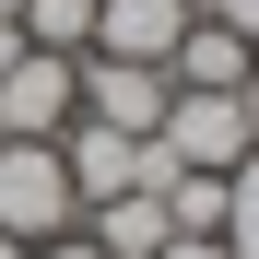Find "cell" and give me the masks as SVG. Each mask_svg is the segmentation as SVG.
Listing matches in <instances>:
<instances>
[{"label": "cell", "instance_id": "obj_1", "mask_svg": "<svg viewBox=\"0 0 259 259\" xmlns=\"http://www.w3.org/2000/svg\"><path fill=\"white\" fill-rule=\"evenodd\" d=\"M71 212H82V200H71V165H59V142H0V236L48 247Z\"/></svg>", "mask_w": 259, "mask_h": 259}, {"label": "cell", "instance_id": "obj_2", "mask_svg": "<svg viewBox=\"0 0 259 259\" xmlns=\"http://www.w3.org/2000/svg\"><path fill=\"white\" fill-rule=\"evenodd\" d=\"M71 118H82V59L24 48L12 71H0V142H59Z\"/></svg>", "mask_w": 259, "mask_h": 259}, {"label": "cell", "instance_id": "obj_3", "mask_svg": "<svg viewBox=\"0 0 259 259\" xmlns=\"http://www.w3.org/2000/svg\"><path fill=\"white\" fill-rule=\"evenodd\" d=\"M165 106H177V82H165L153 59H95L82 48V118H106V130H165Z\"/></svg>", "mask_w": 259, "mask_h": 259}, {"label": "cell", "instance_id": "obj_4", "mask_svg": "<svg viewBox=\"0 0 259 259\" xmlns=\"http://www.w3.org/2000/svg\"><path fill=\"white\" fill-rule=\"evenodd\" d=\"M200 0H95V59H177V35H189Z\"/></svg>", "mask_w": 259, "mask_h": 259}, {"label": "cell", "instance_id": "obj_5", "mask_svg": "<svg viewBox=\"0 0 259 259\" xmlns=\"http://www.w3.org/2000/svg\"><path fill=\"white\" fill-rule=\"evenodd\" d=\"M153 142L177 153V165H212V177H224V165L247 153V106H236V95H177Z\"/></svg>", "mask_w": 259, "mask_h": 259}, {"label": "cell", "instance_id": "obj_6", "mask_svg": "<svg viewBox=\"0 0 259 259\" xmlns=\"http://www.w3.org/2000/svg\"><path fill=\"white\" fill-rule=\"evenodd\" d=\"M259 71V48H236L212 12H189V35H177V59H165V82L177 95H236V82Z\"/></svg>", "mask_w": 259, "mask_h": 259}, {"label": "cell", "instance_id": "obj_7", "mask_svg": "<svg viewBox=\"0 0 259 259\" xmlns=\"http://www.w3.org/2000/svg\"><path fill=\"white\" fill-rule=\"evenodd\" d=\"M165 236H177V224H165V189H118V200H95V247H106V259H153Z\"/></svg>", "mask_w": 259, "mask_h": 259}, {"label": "cell", "instance_id": "obj_8", "mask_svg": "<svg viewBox=\"0 0 259 259\" xmlns=\"http://www.w3.org/2000/svg\"><path fill=\"white\" fill-rule=\"evenodd\" d=\"M12 24H24V48H59V59L95 48V0H12Z\"/></svg>", "mask_w": 259, "mask_h": 259}, {"label": "cell", "instance_id": "obj_9", "mask_svg": "<svg viewBox=\"0 0 259 259\" xmlns=\"http://www.w3.org/2000/svg\"><path fill=\"white\" fill-rule=\"evenodd\" d=\"M224 259H259V153L224 165Z\"/></svg>", "mask_w": 259, "mask_h": 259}, {"label": "cell", "instance_id": "obj_10", "mask_svg": "<svg viewBox=\"0 0 259 259\" xmlns=\"http://www.w3.org/2000/svg\"><path fill=\"white\" fill-rule=\"evenodd\" d=\"M200 12H212V24H224V35H236V48H259V0H200Z\"/></svg>", "mask_w": 259, "mask_h": 259}, {"label": "cell", "instance_id": "obj_11", "mask_svg": "<svg viewBox=\"0 0 259 259\" xmlns=\"http://www.w3.org/2000/svg\"><path fill=\"white\" fill-rule=\"evenodd\" d=\"M153 259H224V236H165Z\"/></svg>", "mask_w": 259, "mask_h": 259}, {"label": "cell", "instance_id": "obj_12", "mask_svg": "<svg viewBox=\"0 0 259 259\" xmlns=\"http://www.w3.org/2000/svg\"><path fill=\"white\" fill-rule=\"evenodd\" d=\"M35 259H106L95 236H48V247H35Z\"/></svg>", "mask_w": 259, "mask_h": 259}, {"label": "cell", "instance_id": "obj_13", "mask_svg": "<svg viewBox=\"0 0 259 259\" xmlns=\"http://www.w3.org/2000/svg\"><path fill=\"white\" fill-rule=\"evenodd\" d=\"M236 106H247V153H259V71H247V82H236Z\"/></svg>", "mask_w": 259, "mask_h": 259}, {"label": "cell", "instance_id": "obj_14", "mask_svg": "<svg viewBox=\"0 0 259 259\" xmlns=\"http://www.w3.org/2000/svg\"><path fill=\"white\" fill-rule=\"evenodd\" d=\"M0 259H35V247H24V236H0Z\"/></svg>", "mask_w": 259, "mask_h": 259}, {"label": "cell", "instance_id": "obj_15", "mask_svg": "<svg viewBox=\"0 0 259 259\" xmlns=\"http://www.w3.org/2000/svg\"><path fill=\"white\" fill-rule=\"evenodd\" d=\"M0 24H12V0H0Z\"/></svg>", "mask_w": 259, "mask_h": 259}]
</instances>
